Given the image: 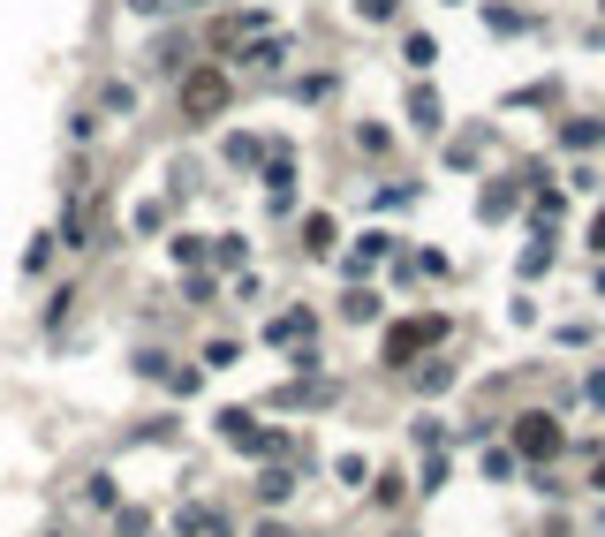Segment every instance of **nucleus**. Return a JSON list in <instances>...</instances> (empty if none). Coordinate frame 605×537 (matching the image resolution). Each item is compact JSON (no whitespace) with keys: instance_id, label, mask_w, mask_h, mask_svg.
<instances>
[{"instance_id":"5","label":"nucleus","mask_w":605,"mask_h":537,"mask_svg":"<svg viewBox=\"0 0 605 537\" xmlns=\"http://www.w3.org/2000/svg\"><path fill=\"white\" fill-rule=\"evenodd\" d=\"M409 114H416V129H439V99H432V91H416Z\"/></svg>"},{"instance_id":"6","label":"nucleus","mask_w":605,"mask_h":537,"mask_svg":"<svg viewBox=\"0 0 605 537\" xmlns=\"http://www.w3.org/2000/svg\"><path fill=\"white\" fill-rule=\"evenodd\" d=\"M356 8H363L371 23H379V16H394V0H356Z\"/></svg>"},{"instance_id":"3","label":"nucleus","mask_w":605,"mask_h":537,"mask_svg":"<svg viewBox=\"0 0 605 537\" xmlns=\"http://www.w3.org/2000/svg\"><path fill=\"white\" fill-rule=\"evenodd\" d=\"M424 341H439V318H416V326H394V341H386V356L401 364V356H416Z\"/></svg>"},{"instance_id":"4","label":"nucleus","mask_w":605,"mask_h":537,"mask_svg":"<svg viewBox=\"0 0 605 537\" xmlns=\"http://www.w3.org/2000/svg\"><path fill=\"white\" fill-rule=\"evenodd\" d=\"M220 432L235 439V447H265V432H258V424H250L242 409H227V416H220Z\"/></svg>"},{"instance_id":"1","label":"nucleus","mask_w":605,"mask_h":537,"mask_svg":"<svg viewBox=\"0 0 605 537\" xmlns=\"http://www.w3.org/2000/svg\"><path fill=\"white\" fill-rule=\"evenodd\" d=\"M220 106H227V76L220 69H197L190 84H182V114H190V122H212Z\"/></svg>"},{"instance_id":"2","label":"nucleus","mask_w":605,"mask_h":537,"mask_svg":"<svg viewBox=\"0 0 605 537\" xmlns=\"http://www.w3.org/2000/svg\"><path fill=\"white\" fill-rule=\"evenodd\" d=\"M515 447L522 454H560V424H553V416H522V424H515Z\"/></svg>"}]
</instances>
